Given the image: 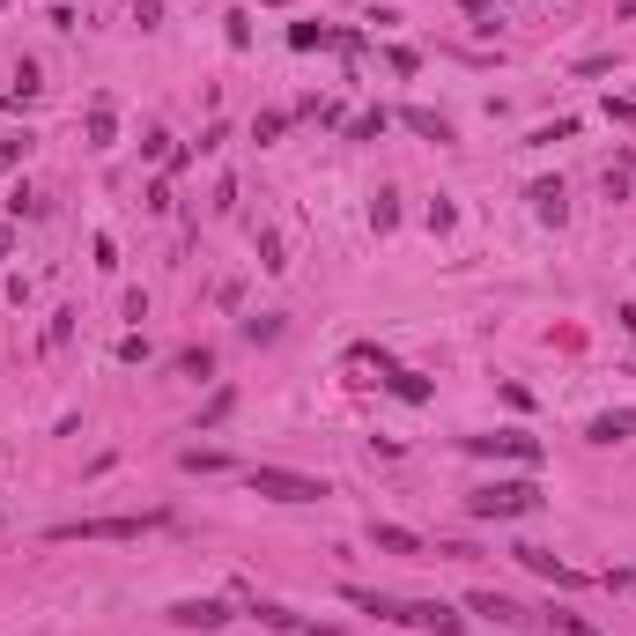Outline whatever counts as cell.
Returning <instances> with one entry per match:
<instances>
[{
	"mask_svg": "<svg viewBox=\"0 0 636 636\" xmlns=\"http://www.w3.org/2000/svg\"><path fill=\"white\" fill-rule=\"evenodd\" d=\"M156 526H171L163 511H119V518H67V526H52V540H141V533H156Z\"/></svg>",
	"mask_w": 636,
	"mask_h": 636,
	"instance_id": "6da1fadb",
	"label": "cell"
},
{
	"mask_svg": "<svg viewBox=\"0 0 636 636\" xmlns=\"http://www.w3.org/2000/svg\"><path fill=\"white\" fill-rule=\"evenodd\" d=\"M466 511H474V518H533L540 511V489H533V481H489V489L466 496Z\"/></svg>",
	"mask_w": 636,
	"mask_h": 636,
	"instance_id": "7a4b0ae2",
	"label": "cell"
},
{
	"mask_svg": "<svg viewBox=\"0 0 636 636\" xmlns=\"http://www.w3.org/2000/svg\"><path fill=\"white\" fill-rule=\"evenodd\" d=\"M252 496H274V503H318V496H326V481L289 474V466H252Z\"/></svg>",
	"mask_w": 636,
	"mask_h": 636,
	"instance_id": "3957f363",
	"label": "cell"
},
{
	"mask_svg": "<svg viewBox=\"0 0 636 636\" xmlns=\"http://www.w3.org/2000/svg\"><path fill=\"white\" fill-rule=\"evenodd\" d=\"M348 355H355V363H378V378H385L392 392H400V400H407V407H429V392H437V385H429V378H422V370H407V363H392V355H378V348H370V341H363V348H348Z\"/></svg>",
	"mask_w": 636,
	"mask_h": 636,
	"instance_id": "277c9868",
	"label": "cell"
},
{
	"mask_svg": "<svg viewBox=\"0 0 636 636\" xmlns=\"http://www.w3.org/2000/svg\"><path fill=\"white\" fill-rule=\"evenodd\" d=\"M466 452H474V459H518V466H540V437H526V429H489V437H466Z\"/></svg>",
	"mask_w": 636,
	"mask_h": 636,
	"instance_id": "5b68a950",
	"label": "cell"
},
{
	"mask_svg": "<svg viewBox=\"0 0 636 636\" xmlns=\"http://www.w3.org/2000/svg\"><path fill=\"white\" fill-rule=\"evenodd\" d=\"M400 622H407V629H429V636H459L466 614H452L444 600H400Z\"/></svg>",
	"mask_w": 636,
	"mask_h": 636,
	"instance_id": "8992f818",
	"label": "cell"
},
{
	"mask_svg": "<svg viewBox=\"0 0 636 636\" xmlns=\"http://www.w3.org/2000/svg\"><path fill=\"white\" fill-rule=\"evenodd\" d=\"M466 607H474V614H489V622H503V629H533V614L518 607V600H503V592H474Z\"/></svg>",
	"mask_w": 636,
	"mask_h": 636,
	"instance_id": "52a82bcc",
	"label": "cell"
},
{
	"mask_svg": "<svg viewBox=\"0 0 636 636\" xmlns=\"http://www.w3.org/2000/svg\"><path fill=\"white\" fill-rule=\"evenodd\" d=\"M171 622L178 629H222V622H230V607H222V600H178Z\"/></svg>",
	"mask_w": 636,
	"mask_h": 636,
	"instance_id": "ba28073f",
	"label": "cell"
},
{
	"mask_svg": "<svg viewBox=\"0 0 636 636\" xmlns=\"http://www.w3.org/2000/svg\"><path fill=\"white\" fill-rule=\"evenodd\" d=\"M585 437H592V444H622V437H636V407H607V415H592Z\"/></svg>",
	"mask_w": 636,
	"mask_h": 636,
	"instance_id": "9c48e42d",
	"label": "cell"
},
{
	"mask_svg": "<svg viewBox=\"0 0 636 636\" xmlns=\"http://www.w3.org/2000/svg\"><path fill=\"white\" fill-rule=\"evenodd\" d=\"M511 555H518V563H526L533 577H548V585H577V570H570V563H555L548 548H511Z\"/></svg>",
	"mask_w": 636,
	"mask_h": 636,
	"instance_id": "30bf717a",
	"label": "cell"
},
{
	"mask_svg": "<svg viewBox=\"0 0 636 636\" xmlns=\"http://www.w3.org/2000/svg\"><path fill=\"white\" fill-rule=\"evenodd\" d=\"M400 126H407V134H422V141H452V119H437V111H422V104H407Z\"/></svg>",
	"mask_w": 636,
	"mask_h": 636,
	"instance_id": "8fae6325",
	"label": "cell"
},
{
	"mask_svg": "<svg viewBox=\"0 0 636 636\" xmlns=\"http://www.w3.org/2000/svg\"><path fill=\"white\" fill-rule=\"evenodd\" d=\"M533 215H540V222H563V215H570V200H563V185H555V178L533 185Z\"/></svg>",
	"mask_w": 636,
	"mask_h": 636,
	"instance_id": "7c38bea8",
	"label": "cell"
},
{
	"mask_svg": "<svg viewBox=\"0 0 636 636\" xmlns=\"http://www.w3.org/2000/svg\"><path fill=\"white\" fill-rule=\"evenodd\" d=\"M370 548H385V555H422V540L407 533V526H370Z\"/></svg>",
	"mask_w": 636,
	"mask_h": 636,
	"instance_id": "4fadbf2b",
	"label": "cell"
},
{
	"mask_svg": "<svg viewBox=\"0 0 636 636\" xmlns=\"http://www.w3.org/2000/svg\"><path fill=\"white\" fill-rule=\"evenodd\" d=\"M89 148H111V97L89 104Z\"/></svg>",
	"mask_w": 636,
	"mask_h": 636,
	"instance_id": "5bb4252c",
	"label": "cell"
},
{
	"mask_svg": "<svg viewBox=\"0 0 636 636\" xmlns=\"http://www.w3.org/2000/svg\"><path fill=\"white\" fill-rule=\"evenodd\" d=\"M289 45H296V52H311V45H333V30H326V23H289Z\"/></svg>",
	"mask_w": 636,
	"mask_h": 636,
	"instance_id": "9a60e30c",
	"label": "cell"
},
{
	"mask_svg": "<svg viewBox=\"0 0 636 636\" xmlns=\"http://www.w3.org/2000/svg\"><path fill=\"white\" fill-rule=\"evenodd\" d=\"M178 378H215V355L208 348H185L178 355Z\"/></svg>",
	"mask_w": 636,
	"mask_h": 636,
	"instance_id": "2e32d148",
	"label": "cell"
},
{
	"mask_svg": "<svg viewBox=\"0 0 636 636\" xmlns=\"http://www.w3.org/2000/svg\"><path fill=\"white\" fill-rule=\"evenodd\" d=\"M385 134V111H363V119H348V141H378Z\"/></svg>",
	"mask_w": 636,
	"mask_h": 636,
	"instance_id": "e0dca14e",
	"label": "cell"
},
{
	"mask_svg": "<svg viewBox=\"0 0 636 636\" xmlns=\"http://www.w3.org/2000/svg\"><path fill=\"white\" fill-rule=\"evenodd\" d=\"M282 126H289V111H259V119H252V141H274Z\"/></svg>",
	"mask_w": 636,
	"mask_h": 636,
	"instance_id": "ac0fdd59",
	"label": "cell"
},
{
	"mask_svg": "<svg viewBox=\"0 0 636 636\" xmlns=\"http://www.w3.org/2000/svg\"><path fill=\"white\" fill-rule=\"evenodd\" d=\"M178 466H185V474H215V466H222V452H200V444H193V452H185Z\"/></svg>",
	"mask_w": 636,
	"mask_h": 636,
	"instance_id": "d6986e66",
	"label": "cell"
},
{
	"mask_svg": "<svg viewBox=\"0 0 636 636\" xmlns=\"http://www.w3.org/2000/svg\"><path fill=\"white\" fill-rule=\"evenodd\" d=\"M370 222H378V230H392V222H400V208H392V193H378V200H370Z\"/></svg>",
	"mask_w": 636,
	"mask_h": 636,
	"instance_id": "ffe728a7",
	"label": "cell"
},
{
	"mask_svg": "<svg viewBox=\"0 0 636 636\" xmlns=\"http://www.w3.org/2000/svg\"><path fill=\"white\" fill-rule=\"evenodd\" d=\"M555 629H563V636H600V629L585 622V614H555Z\"/></svg>",
	"mask_w": 636,
	"mask_h": 636,
	"instance_id": "44dd1931",
	"label": "cell"
},
{
	"mask_svg": "<svg viewBox=\"0 0 636 636\" xmlns=\"http://www.w3.org/2000/svg\"><path fill=\"white\" fill-rule=\"evenodd\" d=\"M607 585L622 592V600H636V570H607Z\"/></svg>",
	"mask_w": 636,
	"mask_h": 636,
	"instance_id": "7402d4cb",
	"label": "cell"
},
{
	"mask_svg": "<svg viewBox=\"0 0 636 636\" xmlns=\"http://www.w3.org/2000/svg\"><path fill=\"white\" fill-rule=\"evenodd\" d=\"M23 148H30L23 134H0V163H15V156H23Z\"/></svg>",
	"mask_w": 636,
	"mask_h": 636,
	"instance_id": "603a6c76",
	"label": "cell"
},
{
	"mask_svg": "<svg viewBox=\"0 0 636 636\" xmlns=\"http://www.w3.org/2000/svg\"><path fill=\"white\" fill-rule=\"evenodd\" d=\"M614 318H622V326H629V341H636V304H622V311H614Z\"/></svg>",
	"mask_w": 636,
	"mask_h": 636,
	"instance_id": "cb8c5ba5",
	"label": "cell"
},
{
	"mask_svg": "<svg viewBox=\"0 0 636 636\" xmlns=\"http://www.w3.org/2000/svg\"><path fill=\"white\" fill-rule=\"evenodd\" d=\"M622 15H636V0H622Z\"/></svg>",
	"mask_w": 636,
	"mask_h": 636,
	"instance_id": "d4e9b609",
	"label": "cell"
},
{
	"mask_svg": "<svg viewBox=\"0 0 636 636\" xmlns=\"http://www.w3.org/2000/svg\"><path fill=\"white\" fill-rule=\"evenodd\" d=\"M267 8H289V0H267Z\"/></svg>",
	"mask_w": 636,
	"mask_h": 636,
	"instance_id": "484cf974",
	"label": "cell"
}]
</instances>
